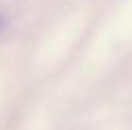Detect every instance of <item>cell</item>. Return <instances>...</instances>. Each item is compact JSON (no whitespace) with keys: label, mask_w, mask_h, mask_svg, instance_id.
<instances>
[{"label":"cell","mask_w":132,"mask_h":130,"mask_svg":"<svg viewBox=\"0 0 132 130\" xmlns=\"http://www.w3.org/2000/svg\"><path fill=\"white\" fill-rule=\"evenodd\" d=\"M2 28H4V15L0 13V32H2Z\"/></svg>","instance_id":"cell-1"}]
</instances>
